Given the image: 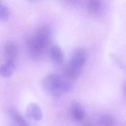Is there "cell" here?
Returning a JSON list of instances; mask_svg holds the SVG:
<instances>
[{
  "label": "cell",
  "instance_id": "11",
  "mask_svg": "<svg viewBox=\"0 0 126 126\" xmlns=\"http://www.w3.org/2000/svg\"><path fill=\"white\" fill-rule=\"evenodd\" d=\"M99 125L104 126H111L115 125V120L114 118L109 114H103L101 115L98 119Z\"/></svg>",
  "mask_w": 126,
  "mask_h": 126
},
{
  "label": "cell",
  "instance_id": "7",
  "mask_svg": "<svg viewBox=\"0 0 126 126\" xmlns=\"http://www.w3.org/2000/svg\"><path fill=\"white\" fill-rule=\"evenodd\" d=\"M8 115L11 121L16 125L26 126L29 125L21 113L15 109L11 108L9 110Z\"/></svg>",
  "mask_w": 126,
  "mask_h": 126
},
{
  "label": "cell",
  "instance_id": "2",
  "mask_svg": "<svg viewBox=\"0 0 126 126\" xmlns=\"http://www.w3.org/2000/svg\"><path fill=\"white\" fill-rule=\"evenodd\" d=\"M69 80L63 78L58 73H51L44 78L42 86L47 93L55 96H59L71 90L72 85Z\"/></svg>",
  "mask_w": 126,
  "mask_h": 126
},
{
  "label": "cell",
  "instance_id": "5",
  "mask_svg": "<svg viewBox=\"0 0 126 126\" xmlns=\"http://www.w3.org/2000/svg\"><path fill=\"white\" fill-rule=\"evenodd\" d=\"M26 117L35 122L40 121L43 117L41 108L35 103H31L27 106L25 111Z\"/></svg>",
  "mask_w": 126,
  "mask_h": 126
},
{
  "label": "cell",
  "instance_id": "14",
  "mask_svg": "<svg viewBox=\"0 0 126 126\" xmlns=\"http://www.w3.org/2000/svg\"><path fill=\"white\" fill-rule=\"evenodd\" d=\"M124 93L125 95H126V82L125 83V85H124Z\"/></svg>",
  "mask_w": 126,
  "mask_h": 126
},
{
  "label": "cell",
  "instance_id": "3",
  "mask_svg": "<svg viewBox=\"0 0 126 126\" xmlns=\"http://www.w3.org/2000/svg\"><path fill=\"white\" fill-rule=\"evenodd\" d=\"M87 58V52L84 48H79L72 54L68 63L69 65L81 70Z\"/></svg>",
  "mask_w": 126,
  "mask_h": 126
},
{
  "label": "cell",
  "instance_id": "6",
  "mask_svg": "<svg viewBox=\"0 0 126 126\" xmlns=\"http://www.w3.org/2000/svg\"><path fill=\"white\" fill-rule=\"evenodd\" d=\"M70 112L72 118L77 122L81 121L85 116V111L83 106L76 100H73L72 102Z\"/></svg>",
  "mask_w": 126,
  "mask_h": 126
},
{
  "label": "cell",
  "instance_id": "13",
  "mask_svg": "<svg viewBox=\"0 0 126 126\" xmlns=\"http://www.w3.org/2000/svg\"><path fill=\"white\" fill-rule=\"evenodd\" d=\"M111 59L113 60L114 62L116 64H117V66H118L119 67H121V68H122V67H123V65L122 63H121V62L119 60V59H117V57H116L114 55L112 54V55H111Z\"/></svg>",
  "mask_w": 126,
  "mask_h": 126
},
{
  "label": "cell",
  "instance_id": "10",
  "mask_svg": "<svg viewBox=\"0 0 126 126\" xmlns=\"http://www.w3.org/2000/svg\"><path fill=\"white\" fill-rule=\"evenodd\" d=\"M15 63L16 62L5 61V63L0 67V75L3 77H8L10 76L15 70Z\"/></svg>",
  "mask_w": 126,
  "mask_h": 126
},
{
  "label": "cell",
  "instance_id": "4",
  "mask_svg": "<svg viewBox=\"0 0 126 126\" xmlns=\"http://www.w3.org/2000/svg\"><path fill=\"white\" fill-rule=\"evenodd\" d=\"M18 53L17 43L12 40L7 41L4 46V55L6 61L16 62Z\"/></svg>",
  "mask_w": 126,
  "mask_h": 126
},
{
  "label": "cell",
  "instance_id": "1",
  "mask_svg": "<svg viewBox=\"0 0 126 126\" xmlns=\"http://www.w3.org/2000/svg\"><path fill=\"white\" fill-rule=\"evenodd\" d=\"M51 37L50 27L46 25L38 27L31 36L28 43V49L33 59L39 58L48 47Z\"/></svg>",
  "mask_w": 126,
  "mask_h": 126
},
{
  "label": "cell",
  "instance_id": "15",
  "mask_svg": "<svg viewBox=\"0 0 126 126\" xmlns=\"http://www.w3.org/2000/svg\"><path fill=\"white\" fill-rule=\"evenodd\" d=\"M28 0L29 1H31V2H34V1H37L38 0Z\"/></svg>",
  "mask_w": 126,
  "mask_h": 126
},
{
  "label": "cell",
  "instance_id": "12",
  "mask_svg": "<svg viewBox=\"0 0 126 126\" xmlns=\"http://www.w3.org/2000/svg\"><path fill=\"white\" fill-rule=\"evenodd\" d=\"M10 15L9 9L4 5L0 4V19L1 21L4 22L6 21Z\"/></svg>",
  "mask_w": 126,
  "mask_h": 126
},
{
  "label": "cell",
  "instance_id": "8",
  "mask_svg": "<svg viewBox=\"0 0 126 126\" xmlns=\"http://www.w3.org/2000/svg\"><path fill=\"white\" fill-rule=\"evenodd\" d=\"M49 53L51 59L55 63L60 64L63 61V53L61 47L58 45H52L50 48Z\"/></svg>",
  "mask_w": 126,
  "mask_h": 126
},
{
  "label": "cell",
  "instance_id": "9",
  "mask_svg": "<svg viewBox=\"0 0 126 126\" xmlns=\"http://www.w3.org/2000/svg\"><path fill=\"white\" fill-rule=\"evenodd\" d=\"M87 8L89 12L92 15H98L102 10V3L101 0H88Z\"/></svg>",
  "mask_w": 126,
  "mask_h": 126
}]
</instances>
